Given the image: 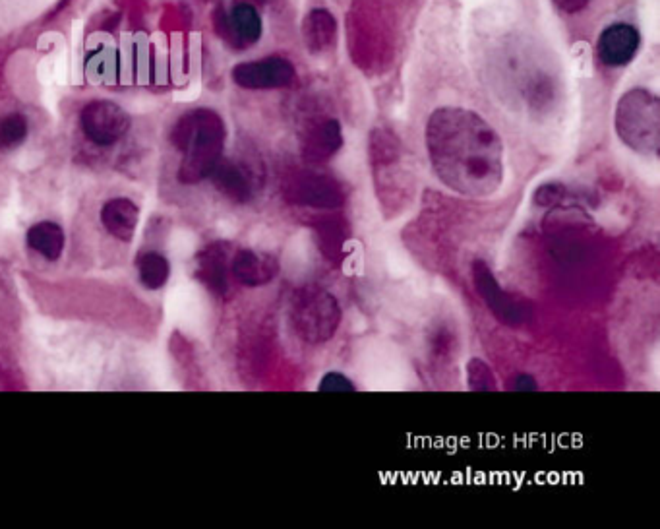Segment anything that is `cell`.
Listing matches in <instances>:
<instances>
[{
    "label": "cell",
    "instance_id": "7c38bea8",
    "mask_svg": "<svg viewBox=\"0 0 660 529\" xmlns=\"http://www.w3.org/2000/svg\"><path fill=\"white\" fill-rule=\"evenodd\" d=\"M138 276H140V283L150 289V291H157L161 289L171 276V266L169 260L159 254V252H144L138 256Z\"/></svg>",
    "mask_w": 660,
    "mask_h": 529
},
{
    "label": "cell",
    "instance_id": "2e32d148",
    "mask_svg": "<svg viewBox=\"0 0 660 529\" xmlns=\"http://www.w3.org/2000/svg\"><path fill=\"white\" fill-rule=\"evenodd\" d=\"M320 390L322 392H349L355 388H353V382L347 380L343 374L330 373L320 382Z\"/></svg>",
    "mask_w": 660,
    "mask_h": 529
},
{
    "label": "cell",
    "instance_id": "277c9868",
    "mask_svg": "<svg viewBox=\"0 0 660 529\" xmlns=\"http://www.w3.org/2000/svg\"><path fill=\"white\" fill-rule=\"evenodd\" d=\"M341 320L337 301L326 291H302L293 309V322L300 338L324 343L335 334Z\"/></svg>",
    "mask_w": 660,
    "mask_h": 529
},
{
    "label": "cell",
    "instance_id": "3957f363",
    "mask_svg": "<svg viewBox=\"0 0 660 529\" xmlns=\"http://www.w3.org/2000/svg\"><path fill=\"white\" fill-rule=\"evenodd\" d=\"M177 136L180 148L190 157L192 165L202 171V175L213 171L223 142V126L213 113L196 111L188 115L180 123Z\"/></svg>",
    "mask_w": 660,
    "mask_h": 529
},
{
    "label": "cell",
    "instance_id": "52a82bcc",
    "mask_svg": "<svg viewBox=\"0 0 660 529\" xmlns=\"http://www.w3.org/2000/svg\"><path fill=\"white\" fill-rule=\"evenodd\" d=\"M641 37L630 24H612L600 33L597 43L600 63L610 68H622L630 64L639 51Z\"/></svg>",
    "mask_w": 660,
    "mask_h": 529
},
{
    "label": "cell",
    "instance_id": "6da1fadb",
    "mask_svg": "<svg viewBox=\"0 0 660 529\" xmlns=\"http://www.w3.org/2000/svg\"><path fill=\"white\" fill-rule=\"evenodd\" d=\"M426 152L436 177L457 194L488 198L504 183L502 138L475 111L436 109L426 123Z\"/></svg>",
    "mask_w": 660,
    "mask_h": 529
},
{
    "label": "cell",
    "instance_id": "30bf717a",
    "mask_svg": "<svg viewBox=\"0 0 660 529\" xmlns=\"http://www.w3.org/2000/svg\"><path fill=\"white\" fill-rule=\"evenodd\" d=\"M28 245L43 258L55 262V260H59L60 254L64 250V231L53 221H41L30 227Z\"/></svg>",
    "mask_w": 660,
    "mask_h": 529
},
{
    "label": "cell",
    "instance_id": "8992f818",
    "mask_svg": "<svg viewBox=\"0 0 660 529\" xmlns=\"http://www.w3.org/2000/svg\"><path fill=\"white\" fill-rule=\"evenodd\" d=\"M233 80L240 88H248V90L285 88L295 80V68L281 57H268L262 61L235 66Z\"/></svg>",
    "mask_w": 660,
    "mask_h": 529
},
{
    "label": "cell",
    "instance_id": "5bb4252c",
    "mask_svg": "<svg viewBox=\"0 0 660 529\" xmlns=\"http://www.w3.org/2000/svg\"><path fill=\"white\" fill-rule=\"evenodd\" d=\"M28 136V121L20 113H10L0 119V148H16Z\"/></svg>",
    "mask_w": 660,
    "mask_h": 529
},
{
    "label": "cell",
    "instance_id": "4fadbf2b",
    "mask_svg": "<svg viewBox=\"0 0 660 529\" xmlns=\"http://www.w3.org/2000/svg\"><path fill=\"white\" fill-rule=\"evenodd\" d=\"M86 74L91 82L109 84L117 78V55L113 49H97L86 63Z\"/></svg>",
    "mask_w": 660,
    "mask_h": 529
},
{
    "label": "cell",
    "instance_id": "7a4b0ae2",
    "mask_svg": "<svg viewBox=\"0 0 660 529\" xmlns=\"http://www.w3.org/2000/svg\"><path fill=\"white\" fill-rule=\"evenodd\" d=\"M616 132L626 146L643 156H657L660 146L659 97L647 90H631L616 109Z\"/></svg>",
    "mask_w": 660,
    "mask_h": 529
},
{
    "label": "cell",
    "instance_id": "5b68a950",
    "mask_svg": "<svg viewBox=\"0 0 660 529\" xmlns=\"http://www.w3.org/2000/svg\"><path fill=\"white\" fill-rule=\"evenodd\" d=\"M82 130L97 146H113L128 132V115L113 101H91L82 111Z\"/></svg>",
    "mask_w": 660,
    "mask_h": 529
},
{
    "label": "cell",
    "instance_id": "9c48e42d",
    "mask_svg": "<svg viewBox=\"0 0 660 529\" xmlns=\"http://www.w3.org/2000/svg\"><path fill=\"white\" fill-rule=\"evenodd\" d=\"M235 278L246 285H262L275 276L277 262L271 256L256 254L252 250H240L233 262Z\"/></svg>",
    "mask_w": 660,
    "mask_h": 529
},
{
    "label": "cell",
    "instance_id": "8fae6325",
    "mask_svg": "<svg viewBox=\"0 0 660 529\" xmlns=\"http://www.w3.org/2000/svg\"><path fill=\"white\" fill-rule=\"evenodd\" d=\"M229 30L239 45H252L262 35V20L252 4L239 2L229 14Z\"/></svg>",
    "mask_w": 660,
    "mask_h": 529
},
{
    "label": "cell",
    "instance_id": "ba28073f",
    "mask_svg": "<svg viewBox=\"0 0 660 529\" xmlns=\"http://www.w3.org/2000/svg\"><path fill=\"white\" fill-rule=\"evenodd\" d=\"M140 210L128 198H113L101 210V221L105 229L120 241H130L138 227Z\"/></svg>",
    "mask_w": 660,
    "mask_h": 529
},
{
    "label": "cell",
    "instance_id": "9a60e30c",
    "mask_svg": "<svg viewBox=\"0 0 660 529\" xmlns=\"http://www.w3.org/2000/svg\"><path fill=\"white\" fill-rule=\"evenodd\" d=\"M335 35V24L328 12L324 10H316L308 16V28H306V39L312 41L316 39L320 47H324L326 43H330Z\"/></svg>",
    "mask_w": 660,
    "mask_h": 529
}]
</instances>
